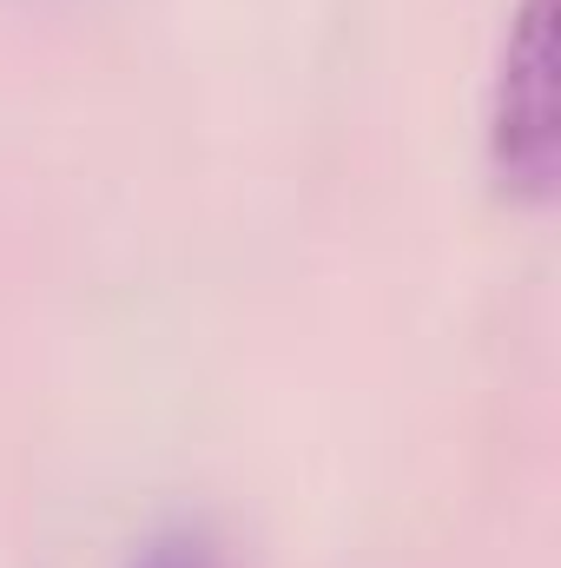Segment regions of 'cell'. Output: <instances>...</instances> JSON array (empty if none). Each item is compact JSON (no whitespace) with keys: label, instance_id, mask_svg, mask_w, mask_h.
<instances>
[{"label":"cell","instance_id":"7a4b0ae2","mask_svg":"<svg viewBox=\"0 0 561 568\" xmlns=\"http://www.w3.org/2000/svg\"><path fill=\"white\" fill-rule=\"evenodd\" d=\"M126 568H218V549L205 529H159L140 542V556Z\"/></svg>","mask_w":561,"mask_h":568},{"label":"cell","instance_id":"6da1fadb","mask_svg":"<svg viewBox=\"0 0 561 568\" xmlns=\"http://www.w3.org/2000/svg\"><path fill=\"white\" fill-rule=\"evenodd\" d=\"M489 165L502 192L542 205L561 179V73H555V0H516L496 87H489Z\"/></svg>","mask_w":561,"mask_h":568}]
</instances>
